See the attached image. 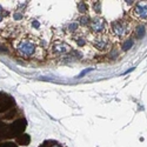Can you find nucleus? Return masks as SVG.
<instances>
[{
  "mask_svg": "<svg viewBox=\"0 0 147 147\" xmlns=\"http://www.w3.org/2000/svg\"><path fill=\"white\" fill-rule=\"evenodd\" d=\"M16 52L24 59H41L44 57V44L35 36L27 35L20 38L14 44Z\"/></svg>",
  "mask_w": 147,
  "mask_h": 147,
  "instance_id": "f257e3e1",
  "label": "nucleus"
},
{
  "mask_svg": "<svg viewBox=\"0 0 147 147\" xmlns=\"http://www.w3.org/2000/svg\"><path fill=\"white\" fill-rule=\"evenodd\" d=\"M132 18L139 22H147V1H139L131 11Z\"/></svg>",
  "mask_w": 147,
  "mask_h": 147,
  "instance_id": "7ed1b4c3",
  "label": "nucleus"
},
{
  "mask_svg": "<svg viewBox=\"0 0 147 147\" xmlns=\"http://www.w3.org/2000/svg\"><path fill=\"white\" fill-rule=\"evenodd\" d=\"M40 147H63L59 142L57 141H52V140H48V141H45L40 145Z\"/></svg>",
  "mask_w": 147,
  "mask_h": 147,
  "instance_id": "39448f33",
  "label": "nucleus"
},
{
  "mask_svg": "<svg viewBox=\"0 0 147 147\" xmlns=\"http://www.w3.org/2000/svg\"><path fill=\"white\" fill-rule=\"evenodd\" d=\"M90 28L92 34H106L107 30H109V25L104 18L96 17L90 21Z\"/></svg>",
  "mask_w": 147,
  "mask_h": 147,
  "instance_id": "20e7f679",
  "label": "nucleus"
},
{
  "mask_svg": "<svg viewBox=\"0 0 147 147\" xmlns=\"http://www.w3.org/2000/svg\"><path fill=\"white\" fill-rule=\"evenodd\" d=\"M136 21L132 17H122L113 22L109 24V32H111L112 36L119 40H124L133 32L134 30V24Z\"/></svg>",
  "mask_w": 147,
  "mask_h": 147,
  "instance_id": "f03ea898",
  "label": "nucleus"
}]
</instances>
